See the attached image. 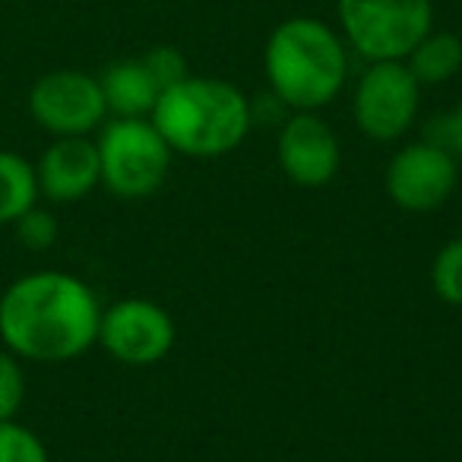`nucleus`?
Instances as JSON below:
<instances>
[{"mask_svg":"<svg viewBox=\"0 0 462 462\" xmlns=\"http://www.w3.org/2000/svg\"><path fill=\"white\" fill-rule=\"evenodd\" d=\"M102 304L79 276L42 270L0 295V342L23 361L64 365L98 346Z\"/></svg>","mask_w":462,"mask_h":462,"instance_id":"1","label":"nucleus"},{"mask_svg":"<svg viewBox=\"0 0 462 462\" xmlns=\"http://www.w3.org/2000/svg\"><path fill=\"white\" fill-rule=\"evenodd\" d=\"M149 121L171 146L190 159H218L238 149L254 127L251 98L228 79L187 77L168 86Z\"/></svg>","mask_w":462,"mask_h":462,"instance_id":"2","label":"nucleus"},{"mask_svg":"<svg viewBox=\"0 0 462 462\" xmlns=\"http://www.w3.org/2000/svg\"><path fill=\"white\" fill-rule=\"evenodd\" d=\"M270 92L291 111H320L348 79V45L329 23L291 16L270 32L263 48Z\"/></svg>","mask_w":462,"mask_h":462,"instance_id":"3","label":"nucleus"},{"mask_svg":"<svg viewBox=\"0 0 462 462\" xmlns=\"http://www.w3.org/2000/svg\"><path fill=\"white\" fill-rule=\"evenodd\" d=\"M96 146L102 184L115 197H152L171 171L174 152L149 117H111L102 124Z\"/></svg>","mask_w":462,"mask_h":462,"instance_id":"4","label":"nucleus"},{"mask_svg":"<svg viewBox=\"0 0 462 462\" xmlns=\"http://www.w3.org/2000/svg\"><path fill=\"white\" fill-rule=\"evenodd\" d=\"M346 45L365 60H405L434 29L430 0H336Z\"/></svg>","mask_w":462,"mask_h":462,"instance_id":"5","label":"nucleus"},{"mask_svg":"<svg viewBox=\"0 0 462 462\" xmlns=\"http://www.w3.org/2000/svg\"><path fill=\"white\" fill-rule=\"evenodd\" d=\"M421 105V86L405 60H371L355 83V127L374 143H396L411 130Z\"/></svg>","mask_w":462,"mask_h":462,"instance_id":"6","label":"nucleus"},{"mask_svg":"<svg viewBox=\"0 0 462 462\" xmlns=\"http://www.w3.org/2000/svg\"><path fill=\"white\" fill-rule=\"evenodd\" d=\"M29 115L51 136H89L108 117L98 77L83 70H51L35 79Z\"/></svg>","mask_w":462,"mask_h":462,"instance_id":"7","label":"nucleus"},{"mask_svg":"<svg viewBox=\"0 0 462 462\" xmlns=\"http://www.w3.org/2000/svg\"><path fill=\"white\" fill-rule=\"evenodd\" d=\"M174 336H178V329H174L171 314L146 298H124L111 308H102L98 346L121 365H159L174 348Z\"/></svg>","mask_w":462,"mask_h":462,"instance_id":"8","label":"nucleus"},{"mask_svg":"<svg viewBox=\"0 0 462 462\" xmlns=\"http://www.w3.org/2000/svg\"><path fill=\"white\" fill-rule=\"evenodd\" d=\"M459 184V162L449 149L415 140L393 155L386 168V193L405 212H434L453 197Z\"/></svg>","mask_w":462,"mask_h":462,"instance_id":"9","label":"nucleus"},{"mask_svg":"<svg viewBox=\"0 0 462 462\" xmlns=\"http://www.w3.org/2000/svg\"><path fill=\"white\" fill-rule=\"evenodd\" d=\"M279 168L298 187H327L339 174L342 146L336 130L317 111H295L276 140Z\"/></svg>","mask_w":462,"mask_h":462,"instance_id":"10","label":"nucleus"},{"mask_svg":"<svg viewBox=\"0 0 462 462\" xmlns=\"http://www.w3.org/2000/svg\"><path fill=\"white\" fill-rule=\"evenodd\" d=\"M39 193L51 203H77L102 184L98 146L89 136H54L35 162Z\"/></svg>","mask_w":462,"mask_h":462,"instance_id":"11","label":"nucleus"},{"mask_svg":"<svg viewBox=\"0 0 462 462\" xmlns=\"http://www.w3.org/2000/svg\"><path fill=\"white\" fill-rule=\"evenodd\" d=\"M98 86H102L105 108L111 117H149L162 96L159 83L146 70L143 58L117 60V64L105 67Z\"/></svg>","mask_w":462,"mask_h":462,"instance_id":"12","label":"nucleus"},{"mask_svg":"<svg viewBox=\"0 0 462 462\" xmlns=\"http://www.w3.org/2000/svg\"><path fill=\"white\" fill-rule=\"evenodd\" d=\"M405 67L418 79V86L447 83V79H453L462 70V39L456 32H443V29L437 32V29H430L409 51Z\"/></svg>","mask_w":462,"mask_h":462,"instance_id":"13","label":"nucleus"},{"mask_svg":"<svg viewBox=\"0 0 462 462\" xmlns=\"http://www.w3.org/2000/svg\"><path fill=\"white\" fill-rule=\"evenodd\" d=\"M39 178L35 162L14 149H0V225H14L39 206Z\"/></svg>","mask_w":462,"mask_h":462,"instance_id":"14","label":"nucleus"},{"mask_svg":"<svg viewBox=\"0 0 462 462\" xmlns=\"http://www.w3.org/2000/svg\"><path fill=\"white\" fill-rule=\"evenodd\" d=\"M0 462H51L48 447L32 428L16 418L0 421Z\"/></svg>","mask_w":462,"mask_h":462,"instance_id":"15","label":"nucleus"},{"mask_svg":"<svg viewBox=\"0 0 462 462\" xmlns=\"http://www.w3.org/2000/svg\"><path fill=\"white\" fill-rule=\"evenodd\" d=\"M430 289L440 301L462 304V238H453L440 247L430 263Z\"/></svg>","mask_w":462,"mask_h":462,"instance_id":"16","label":"nucleus"},{"mask_svg":"<svg viewBox=\"0 0 462 462\" xmlns=\"http://www.w3.org/2000/svg\"><path fill=\"white\" fill-rule=\"evenodd\" d=\"M26 402V371L23 358L0 346V421L16 418Z\"/></svg>","mask_w":462,"mask_h":462,"instance_id":"17","label":"nucleus"},{"mask_svg":"<svg viewBox=\"0 0 462 462\" xmlns=\"http://www.w3.org/2000/svg\"><path fill=\"white\" fill-rule=\"evenodd\" d=\"M14 228H16L20 245L29 247V251H48V247L58 241V218H54L51 212L39 209V206H32L26 216L16 218Z\"/></svg>","mask_w":462,"mask_h":462,"instance_id":"18","label":"nucleus"},{"mask_svg":"<svg viewBox=\"0 0 462 462\" xmlns=\"http://www.w3.org/2000/svg\"><path fill=\"white\" fill-rule=\"evenodd\" d=\"M143 64L152 73V79L159 83V89L165 92L168 86L180 83V79L190 77V67H187V58L178 51L174 45H159L149 54H143Z\"/></svg>","mask_w":462,"mask_h":462,"instance_id":"19","label":"nucleus"},{"mask_svg":"<svg viewBox=\"0 0 462 462\" xmlns=\"http://www.w3.org/2000/svg\"><path fill=\"white\" fill-rule=\"evenodd\" d=\"M424 140L449 149V152L456 155V162H462V105H456L449 115L437 117V121L428 127V136H424Z\"/></svg>","mask_w":462,"mask_h":462,"instance_id":"20","label":"nucleus"}]
</instances>
